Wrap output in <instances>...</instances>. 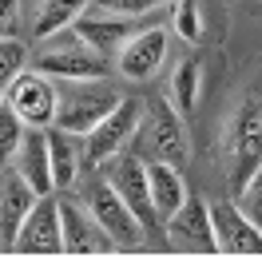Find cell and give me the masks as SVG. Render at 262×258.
I'll use <instances>...</instances> for the list:
<instances>
[{"label":"cell","instance_id":"6da1fadb","mask_svg":"<svg viewBox=\"0 0 262 258\" xmlns=\"http://www.w3.org/2000/svg\"><path fill=\"white\" fill-rule=\"evenodd\" d=\"M135 151L147 163H175L187 167L191 159V135H187V115L171 103V96H159L143 107L139 131H135Z\"/></svg>","mask_w":262,"mask_h":258},{"label":"cell","instance_id":"3957f363","mask_svg":"<svg viewBox=\"0 0 262 258\" xmlns=\"http://www.w3.org/2000/svg\"><path fill=\"white\" fill-rule=\"evenodd\" d=\"M123 103V96L103 80H68L60 88V112H56V127L72 131V135H88V131L103 123L107 115Z\"/></svg>","mask_w":262,"mask_h":258},{"label":"cell","instance_id":"9a60e30c","mask_svg":"<svg viewBox=\"0 0 262 258\" xmlns=\"http://www.w3.org/2000/svg\"><path fill=\"white\" fill-rule=\"evenodd\" d=\"M36 199H40V195H36V187L20 175V171H12V175L0 183V239H4V246H8V250H12V242H16L24 219L32 214Z\"/></svg>","mask_w":262,"mask_h":258},{"label":"cell","instance_id":"52a82bcc","mask_svg":"<svg viewBox=\"0 0 262 258\" xmlns=\"http://www.w3.org/2000/svg\"><path fill=\"white\" fill-rule=\"evenodd\" d=\"M103 175L112 179V187L123 195V203H127L135 214H139V223L155 230L159 223V210H155V199H151V183H147V159L139 155V151H119L107 167H103Z\"/></svg>","mask_w":262,"mask_h":258},{"label":"cell","instance_id":"5b68a950","mask_svg":"<svg viewBox=\"0 0 262 258\" xmlns=\"http://www.w3.org/2000/svg\"><path fill=\"white\" fill-rule=\"evenodd\" d=\"M139 119H143V107H139L135 99L123 96V103H119L103 123H96V127L83 135V171H103V167L135 139Z\"/></svg>","mask_w":262,"mask_h":258},{"label":"cell","instance_id":"7c38bea8","mask_svg":"<svg viewBox=\"0 0 262 258\" xmlns=\"http://www.w3.org/2000/svg\"><path fill=\"white\" fill-rule=\"evenodd\" d=\"M163 60H167V28H139L115 56L123 80H151Z\"/></svg>","mask_w":262,"mask_h":258},{"label":"cell","instance_id":"cb8c5ba5","mask_svg":"<svg viewBox=\"0 0 262 258\" xmlns=\"http://www.w3.org/2000/svg\"><path fill=\"white\" fill-rule=\"evenodd\" d=\"M234 199H238V207L250 214V223L262 230V167L254 171V175H250V183H246V187L234 195Z\"/></svg>","mask_w":262,"mask_h":258},{"label":"cell","instance_id":"44dd1931","mask_svg":"<svg viewBox=\"0 0 262 258\" xmlns=\"http://www.w3.org/2000/svg\"><path fill=\"white\" fill-rule=\"evenodd\" d=\"M24 131H28V123L16 115V107L8 103V96L0 92V171L8 167V163H16V151L20 143H24Z\"/></svg>","mask_w":262,"mask_h":258},{"label":"cell","instance_id":"d6986e66","mask_svg":"<svg viewBox=\"0 0 262 258\" xmlns=\"http://www.w3.org/2000/svg\"><path fill=\"white\" fill-rule=\"evenodd\" d=\"M88 4L92 0H40V12L32 20V36L36 40H52L56 32H64L68 24H76L88 12Z\"/></svg>","mask_w":262,"mask_h":258},{"label":"cell","instance_id":"8992f818","mask_svg":"<svg viewBox=\"0 0 262 258\" xmlns=\"http://www.w3.org/2000/svg\"><path fill=\"white\" fill-rule=\"evenodd\" d=\"M88 210L99 219V226L115 239V246H143L147 226L139 223V214L123 203V195L112 187V179L99 175L88 183Z\"/></svg>","mask_w":262,"mask_h":258},{"label":"cell","instance_id":"2e32d148","mask_svg":"<svg viewBox=\"0 0 262 258\" xmlns=\"http://www.w3.org/2000/svg\"><path fill=\"white\" fill-rule=\"evenodd\" d=\"M16 167L20 175L36 187V195H56V175H52V147H48V131L28 127L24 131V143L16 151Z\"/></svg>","mask_w":262,"mask_h":258},{"label":"cell","instance_id":"ffe728a7","mask_svg":"<svg viewBox=\"0 0 262 258\" xmlns=\"http://www.w3.org/2000/svg\"><path fill=\"white\" fill-rule=\"evenodd\" d=\"M199 88H203V68L195 56H187V60H179L175 76H171V103L183 115H191L199 107Z\"/></svg>","mask_w":262,"mask_h":258},{"label":"cell","instance_id":"9c48e42d","mask_svg":"<svg viewBox=\"0 0 262 258\" xmlns=\"http://www.w3.org/2000/svg\"><path fill=\"white\" fill-rule=\"evenodd\" d=\"M8 103L16 107V115L28 123V127H48L56 123V112H60V88L52 83V76L44 72H20L16 80L8 83Z\"/></svg>","mask_w":262,"mask_h":258},{"label":"cell","instance_id":"ac0fdd59","mask_svg":"<svg viewBox=\"0 0 262 258\" xmlns=\"http://www.w3.org/2000/svg\"><path fill=\"white\" fill-rule=\"evenodd\" d=\"M48 147H52V175H56V191H68L83 171V143L80 135H72V131L56 127L52 123L48 131Z\"/></svg>","mask_w":262,"mask_h":258},{"label":"cell","instance_id":"e0dca14e","mask_svg":"<svg viewBox=\"0 0 262 258\" xmlns=\"http://www.w3.org/2000/svg\"><path fill=\"white\" fill-rule=\"evenodd\" d=\"M147 183H151V199H155V210H159V223L167 226V219L187 203V179H183V167L175 163H147Z\"/></svg>","mask_w":262,"mask_h":258},{"label":"cell","instance_id":"603a6c76","mask_svg":"<svg viewBox=\"0 0 262 258\" xmlns=\"http://www.w3.org/2000/svg\"><path fill=\"white\" fill-rule=\"evenodd\" d=\"M175 28L187 44H199L203 36V12H199V0H179L175 4Z\"/></svg>","mask_w":262,"mask_h":258},{"label":"cell","instance_id":"8fae6325","mask_svg":"<svg viewBox=\"0 0 262 258\" xmlns=\"http://www.w3.org/2000/svg\"><path fill=\"white\" fill-rule=\"evenodd\" d=\"M211 219H214V234H219V254H246V258L262 254V230L250 223V214L238 207V199L214 203Z\"/></svg>","mask_w":262,"mask_h":258},{"label":"cell","instance_id":"4fadbf2b","mask_svg":"<svg viewBox=\"0 0 262 258\" xmlns=\"http://www.w3.org/2000/svg\"><path fill=\"white\" fill-rule=\"evenodd\" d=\"M60 214H64V254H107L115 246V239L88 207L60 203Z\"/></svg>","mask_w":262,"mask_h":258},{"label":"cell","instance_id":"484cf974","mask_svg":"<svg viewBox=\"0 0 262 258\" xmlns=\"http://www.w3.org/2000/svg\"><path fill=\"white\" fill-rule=\"evenodd\" d=\"M20 32V0H0V36Z\"/></svg>","mask_w":262,"mask_h":258},{"label":"cell","instance_id":"ba28073f","mask_svg":"<svg viewBox=\"0 0 262 258\" xmlns=\"http://www.w3.org/2000/svg\"><path fill=\"white\" fill-rule=\"evenodd\" d=\"M167 242L175 250H183V254H219V234H214L211 207L195 191L187 195V203L167 219Z\"/></svg>","mask_w":262,"mask_h":258},{"label":"cell","instance_id":"7402d4cb","mask_svg":"<svg viewBox=\"0 0 262 258\" xmlns=\"http://www.w3.org/2000/svg\"><path fill=\"white\" fill-rule=\"evenodd\" d=\"M20 72H28V48L20 36H0V92H8V83Z\"/></svg>","mask_w":262,"mask_h":258},{"label":"cell","instance_id":"d4e9b609","mask_svg":"<svg viewBox=\"0 0 262 258\" xmlns=\"http://www.w3.org/2000/svg\"><path fill=\"white\" fill-rule=\"evenodd\" d=\"M103 12H115V16H143V12H155L167 0H96Z\"/></svg>","mask_w":262,"mask_h":258},{"label":"cell","instance_id":"30bf717a","mask_svg":"<svg viewBox=\"0 0 262 258\" xmlns=\"http://www.w3.org/2000/svg\"><path fill=\"white\" fill-rule=\"evenodd\" d=\"M12 250L16 254H64V214H60L56 195H40L36 199V207L24 219Z\"/></svg>","mask_w":262,"mask_h":258},{"label":"cell","instance_id":"7a4b0ae2","mask_svg":"<svg viewBox=\"0 0 262 258\" xmlns=\"http://www.w3.org/2000/svg\"><path fill=\"white\" fill-rule=\"evenodd\" d=\"M262 167V80L243 92V103L230 119L227 135V179L238 195L250 183V175Z\"/></svg>","mask_w":262,"mask_h":258},{"label":"cell","instance_id":"5bb4252c","mask_svg":"<svg viewBox=\"0 0 262 258\" xmlns=\"http://www.w3.org/2000/svg\"><path fill=\"white\" fill-rule=\"evenodd\" d=\"M72 32L80 36L83 44H92L99 56L112 60V56H119V48H123L139 28H131V16H115V12H83V16L72 24Z\"/></svg>","mask_w":262,"mask_h":258},{"label":"cell","instance_id":"277c9868","mask_svg":"<svg viewBox=\"0 0 262 258\" xmlns=\"http://www.w3.org/2000/svg\"><path fill=\"white\" fill-rule=\"evenodd\" d=\"M32 68L52 76V80H107V72H112L107 56H99L76 32H72V40H52V44L44 40V48L36 52Z\"/></svg>","mask_w":262,"mask_h":258}]
</instances>
